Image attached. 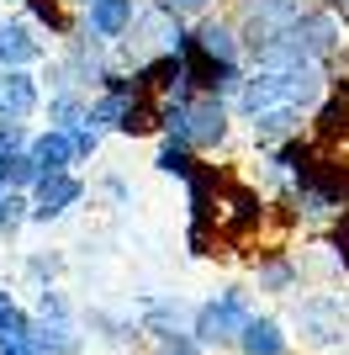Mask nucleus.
<instances>
[{
    "label": "nucleus",
    "mask_w": 349,
    "mask_h": 355,
    "mask_svg": "<svg viewBox=\"0 0 349 355\" xmlns=\"http://www.w3.org/2000/svg\"><path fill=\"white\" fill-rule=\"evenodd\" d=\"M32 318H74V302L58 286H43V292H32Z\"/></svg>",
    "instance_id": "obj_24"
},
{
    "label": "nucleus",
    "mask_w": 349,
    "mask_h": 355,
    "mask_svg": "<svg viewBox=\"0 0 349 355\" xmlns=\"http://www.w3.org/2000/svg\"><path fill=\"white\" fill-rule=\"evenodd\" d=\"M154 112H159V138L186 144L196 159H212V154H222V148L233 144V133H238V122H233L228 101H217V96L154 101Z\"/></svg>",
    "instance_id": "obj_1"
},
{
    "label": "nucleus",
    "mask_w": 349,
    "mask_h": 355,
    "mask_svg": "<svg viewBox=\"0 0 349 355\" xmlns=\"http://www.w3.org/2000/svg\"><path fill=\"white\" fill-rule=\"evenodd\" d=\"M148 355H206V350H202L196 340H190V334H170V340L148 345Z\"/></svg>",
    "instance_id": "obj_31"
},
{
    "label": "nucleus",
    "mask_w": 349,
    "mask_h": 355,
    "mask_svg": "<svg viewBox=\"0 0 349 355\" xmlns=\"http://www.w3.org/2000/svg\"><path fill=\"white\" fill-rule=\"evenodd\" d=\"M116 133H122V138H159V112H154V101H148V96H132L127 117H122Z\"/></svg>",
    "instance_id": "obj_20"
},
{
    "label": "nucleus",
    "mask_w": 349,
    "mask_h": 355,
    "mask_svg": "<svg viewBox=\"0 0 349 355\" xmlns=\"http://www.w3.org/2000/svg\"><path fill=\"white\" fill-rule=\"evenodd\" d=\"M16 16H27L37 32H48V37H69L74 32V11L64 6V0H16Z\"/></svg>",
    "instance_id": "obj_17"
},
{
    "label": "nucleus",
    "mask_w": 349,
    "mask_h": 355,
    "mask_svg": "<svg viewBox=\"0 0 349 355\" xmlns=\"http://www.w3.org/2000/svg\"><path fill=\"white\" fill-rule=\"evenodd\" d=\"M80 329H90L101 345H111V350H122V345H138V329H132V318H116V313L106 308H90L85 318H80Z\"/></svg>",
    "instance_id": "obj_18"
},
{
    "label": "nucleus",
    "mask_w": 349,
    "mask_h": 355,
    "mask_svg": "<svg viewBox=\"0 0 349 355\" xmlns=\"http://www.w3.org/2000/svg\"><path fill=\"white\" fill-rule=\"evenodd\" d=\"M64 6H69V11H80V6H85V0H64Z\"/></svg>",
    "instance_id": "obj_34"
},
{
    "label": "nucleus",
    "mask_w": 349,
    "mask_h": 355,
    "mask_svg": "<svg viewBox=\"0 0 349 355\" xmlns=\"http://www.w3.org/2000/svg\"><path fill=\"white\" fill-rule=\"evenodd\" d=\"M64 138H69V148H74V164H90L96 154H101V144H106V138L96 133V128H85V122L64 128Z\"/></svg>",
    "instance_id": "obj_27"
},
{
    "label": "nucleus",
    "mask_w": 349,
    "mask_h": 355,
    "mask_svg": "<svg viewBox=\"0 0 349 355\" xmlns=\"http://www.w3.org/2000/svg\"><path fill=\"white\" fill-rule=\"evenodd\" d=\"M244 286L254 297H296V292H307L302 270H296V250H286V244L260 250L254 260H249V282Z\"/></svg>",
    "instance_id": "obj_7"
},
{
    "label": "nucleus",
    "mask_w": 349,
    "mask_h": 355,
    "mask_svg": "<svg viewBox=\"0 0 349 355\" xmlns=\"http://www.w3.org/2000/svg\"><path fill=\"white\" fill-rule=\"evenodd\" d=\"M43 112V85L37 69H0V122H37Z\"/></svg>",
    "instance_id": "obj_12"
},
{
    "label": "nucleus",
    "mask_w": 349,
    "mask_h": 355,
    "mask_svg": "<svg viewBox=\"0 0 349 355\" xmlns=\"http://www.w3.org/2000/svg\"><path fill=\"white\" fill-rule=\"evenodd\" d=\"M186 43L212 64H228V69H244V48H238V21L228 16V6H217L212 16L190 21L186 27Z\"/></svg>",
    "instance_id": "obj_8"
},
{
    "label": "nucleus",
    "mask_w": 349,
    "mask_h": 355,
    "mask_svg": "<svg viewBox=\"0 0 349 355\" xmlns=\"http://www.w3.org/2000/svg\"><path fill=\"white\" fill-rule=\"evenodd\" d=\"M27 138H32L27 122H0V164L11 159V154H21V148H27Z\"/></svg>",
    "instance_id": "obj_29"
},
{
    "label": "nucleus",
    "mask_w": 349,
    "mask_h": 355,
    "mask_svg": "<svg viewBox=\"0 0 349 355\" xmlns=\"http://www.w3.org/2000/svg\"><path fill=\"white\" fill-rule=\"evenodd\" d=\"M0 196H6V191H0Z\"/></svg>",
    "instance_id": "obj_35"
},
{
    "label": "nucleus",
    "mask_w": 349,
    "mask_h": 355,
    "mask_svg": "<svg viewBox=\"0 0 349 355\" xmlns=\"http://www.w3.org/2000/svg\"><path fill=\"white\" fill-rule=\"evenodd\" d=\"M21 276H27L32 286H37V292H43V286H58V276H64V254H27V260H21Z\"/></svg>",
    "instance_id": "obj_23"
},
{
    "label": "nucleus",
    "mask_w": 349,
    "mask_h": 355,
    "mask_svg": "<svg viewBox=\"0 0 349 355\" xmlns=\"http://www.w3.org/2000/svg\"><path fill=\"white\" fill-rule=\"evenodd\" d=\"M132 329H138V340H148V345L170 340V334H186V329H190V302H186V297H174V292L138 297Z\"/></svg>",
    "instance_id": "obj_9"
},
{
    "label": "nucleus",
    "mask_w": 349,
    "mask_h": 355,
    "mask_svg": "<svg viewBox=\"0 0 349 355\" xmlns=\"http://www.w3.org/2000/svg\"><path fill=\"white\" fill-rule=\"evenodd\" d=\"M27 340L37 355H85L90 334L80 329V313H74V318H32Z\"/></svg>",
    "instance_id": "obj_14"
},
{
    "label": "nucleus",
    "mask_w": 349,
    "mask_h": 355,
    "mask_svg": "<svg viewBox=\"0 0 349 355\" xmlns=\"http://www.w3.org/2000/svg\"><path fill=\"white\" fill-rule=\"evenodd\" d=\"M196 154H190L186 144H174V138H159V148H154V170H159V175H174V180H186L190 170H196Z\"/></svg>",
    "instance_id": "obj_21"
},
{
    "label": "nucleus",
    "mask_w": 349,
    "mask_h": 355,
    "mask_svg": "<svg viewBox=\"0 0 349 355\" xmlns=\"http://www.w3.org/2000/svg\"><path fill=\"white\" fill-rule=\"evenodd\" d=\"M27 324H32V313L16 302L11 286L0 282V334H27Z\"/></svg>",
    "instance_id": "obj_25"
},
{
    "label": "nucleus",
    "mask_w": 349,
    "mask_h": 355,
    "mask_svg": "<svg viewBox=\"0 0 349 355\" xmlns=\"http://www.w3.org/2000/svg\"><path fill=\"white\" fill-rule=\"evenodd\" d=\"M85 175L80 170H64V175H37V186L27 191V223H64L74 207H85Z\"/></svg>",
    "instance_id": "obj_6"
},
{
    "label": "nucleus",
    "mask_w": 349,
    "mask_h": 355,
    "mask_svg": "<svg viewBox=\"0 0 349 355\" xmlns=\"http://www.w3.org/2000/svg\"><path fill=\"white\" fill-rule=\"evenodd\" d=\"M0 355H37L27 334H0Z\"/></svg>",
    "instance_id": "obj_32"
},
{
    "label": "nucleus",
    "mask_w": 349,
    "mask_h": 355,
    "mask_svg": "<svg viewBox=\"0 0 349 355\" xmlns=\"http://www.w3.org/2000/svg\"><path fill=\"white\" fill-rule=\"evenodd\" d=\"M291 345H302L307 355H328L349 345V292L328 286V292H296L291 313L280 318Z\"/></svg>",
    "instance_id": "obj_2"
},
{
    "label": "nucleus",
    "mask_w": 349,
    "mask_h": 355,
    "mask_svg": "<svg viewBox=\"0 0 349 355\" xmlns=\"http://www.w3.org/2000/svg\"><path fill=\"white\" fill-rule=\"evenodd\" d=\"M270 223V202H265L249 175H228L222 180V196H217V244H249V239L265 234Z\"/></svg>",
    "instance_id": "obj_4"
},
{
    "label": "nucleus",
    "mask_w": 349,
    "mask_h": 355,
    "mask_svg": "<svg viewBox=\"0 0 349 355\" xmlns=\"http://www.w3.org/2000/svg\"><path fill=\"white\" fill-rule=\"evenodd\" d=\"M154 6H159L164 16H174V21H186V27H190V21L212 16V11L222 6V0H154Z\"/></svg>",
    "instance_id": "obj_28"
},
{
    "label": "nucleus",
    "mask_w": 349,
    "mask_h": 355,
    "mask_svg": "<svg viewBox=\"0 0 349 355\" xmlns=\"http://www.w3.org/2000/svg\"><path fill=\"white\" fill-rule=\"evenodd\" d=\"M233 355H296L291 345L286 324H280V313H249L244 329H238V340H233Z\"/></svg>",
    "instance_id": "obj_13"
},
{
    "label": "nucleus",
    "mask_w": 349,
    "mask_h": 355,
    "mask_svg": "<svg viewBox=\"0 0 349 355\" xmlns=\"http://www.w3.org/2000/svg\"><path fill=\"white\" fill-rule=\"evenodd\" d=\"M260 308L254 302V292H249L244 282H228V286H217L212 297H202V302H190V340L202 345L206 355H222V350H233V340H238V329H244V318Z\"/></svg>",
    "instance_id": "obj_3"
},
{
    "label": "nucleus",
    "mask_w": 349,
    "mask_h": 355,
    "mask_svg": "<svg viewBox=\"0 0 349 355\" xmlns=\"http://www.w3.org/2000/svg\"><path fill=\"white\" fill-rule=\"evenodd\" d=\"M101 196L111 202V207H132V186H127V175L106 170V175H101Z\"/></svg>",
    "instance_id": "obj_30"
},
{
    "label": "nucleus",
    "mask_w": 349,
    "mask_h": 355,
    "mask_svg": "<svg viewBox=\"0 0 349 355\" xmlns=\"http://www.w3.org/2000/svg\"><path fill=\"white\" fill-rule=\"evenodd\" d=\"M138 6L143 0H85L80 11H74V27L85 32V37H96V43H122V32L132 27V16H138Z\"/></svg>",
    "instance_id": "obj_11"
},
{
    "label": "nucleus",
    "mask_w": 349,
    "mask_h": 355,
    "mask_svg": "<svg viewBox=\"0 0 349 355\" xmlns=\"http://www.w3.org/2000/svg\"><path fill=\"white\" fill-rule=\"evenodd\" d=\"M244 128H249L254 154H265V148L286 144V138H302V133H307V117L296 112V106H265V112H254Z\"/></svg>",
    "instance_id": "obj_15"
},
{
    "label": "nucleus",
    "mask_w": 349,
    "mask_h": 355,
    "mask_svg": "<svg viewBox=\"0 0 349 355\" xmlns=\"http://www.w3.org/2000/svg\"><path fill=\"white\" fill-rule=\"evenodd\" d=\"M27 159L37 164V175H64V170H80L74 164V148L58 128H32L27 138Z\"/></svg>",
    "instance_id": "obj_16"
},
{
    "label": "nucleus",
    "mask_w": 349,
    "mask_h": 355,
    "mask_svg": "<svg viewBox=\"0 0 349 355\" xmlns=\"http://www.w3.org/2000/svg\"><path fill=\"white\" fill-rule=\"evenodd\" d=\"M21 228H27V196L6 191V196H0V239H16Z\"/></svg>",
    "instance_id": "obj_26"
},
{
    "label": "nucleus",
    "mask_w": 349,
    "mask_h": 355,
    "mask_svg": "<svg viewBox=\"0 0 349 355\" xmlns=\"http://www.w3.org/2000/svg\"><path fill=\"white\" fill-rule=\"evenodd\" d=\"M318 6H328V11H334L339 21H344V27H349V0H318Z\"/></svg>",
    "instance_id": "obj_33"
},
{
    "label": "nucleus",
    "mask_w": 349,
    "mask_h": 355,
    "mask_svg": "<svg viewBox=\"0 0 349 355\" xmlns=\"http://www.w3.org/2000/svg\"><path fill=\"white\" fill-rule=\"evenodd\" d=\"M48 59V37L27 16L0 11V69H37Z\"/></svg>",
    "instance_id": "obj_10"
},
{
    "label": "nucleus",
    "mask_w": 349,
    "mask_h": 355,
    "mask_svg": "<svg viewBox=\"0 0 349 355\" xmlns=\"http://www.w3.org/2000/svg\"><path fill=\"white\" fill-rule=\"evenodd\" d=\"M37 117H48L43 128H58V133H64L74 122H85V96H80V90H48Z\"/></svg>",
    "instance_id": "obj_19"
},
{
    "label": "nucleus",
    "mask_w": 349,
    "mask_h": 355,
    "mask_svg": "<svg viewBox=\"0 0 349 355\" xmlns=\"http://www.w3.org/2000/svg\"><path fill=\"white\" fill-rule=\"evenodd\" d=\"M286 32H291V43H296V53H302L307 64H323V69H328L334 53L349 43V27L328 11V6H318V0H307L302 16H296Z\"/></svg>",
    "instance_id": "obj_5"
},
{
    "label": "nucleus",
    "mask_w": 349,
    "mask_h": 355,
    "mask_svg": "<svg viewBox=\"0 0 349 355\" xmlns=\"http://www.w3.org/2000/svg\"><path fill=\"white\" fill-rule=\"evenodd\" d=\"M32 186H37V164H32L27 148H21V154H11V159L0 164V191H21L27 196Z\"/></svg>",
    "instance_id": "obj_22"
}]
</instances>
